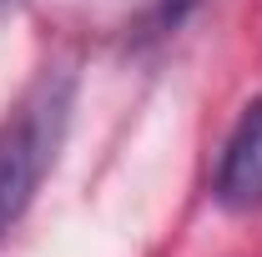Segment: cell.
<instances>
[{
    "instance_id": "6da1fadb",
    "label": "cell",
    "mask_w": 262,
    "mask_h": 257,
    "mask_svg": "<svg viewBox=\"0 0 262 257\" xmlns=\"http://www.w3.org/2000/svg\"><path fill=\"white\" fill-rule=\"evenodd\" d=\"M71 91H76V76L66 66H46L0 121V212L10 222L31 207L35 187L46 182L61 152L66 121H71Z\"/></svg>"
},
{
    "instance_id": "7a4b0ae2",
    "label": "cell",
    "mask_w": 262,
    "mask_h": 257,
    "mask_svg": "<svg viewBox=\"0 0 262 257\" xmlns=\"http://www.w3.org/2000/svg\"><path fill=\"white\" fill-rule=\"evenodd\" d=\"M217 202L227 212H257L262 207V96L237 116L222 161H217Z\"/></svg>"
},
{
    "instance_id": "3957f363",
    "label": "cell",
    "mask_w": 262,
    "mask_h": 257,
    "mask_svg": "<svg viewBox=\"0 0 262 257\" xmlns=\"http://www.w3.org/2000/svg\"><path fill=\"white\" fill-rule=\"evenodd\" d=\"M192 5H196V0H162V5H157V15H162L166 26H177V20H182Z\"/></svg>"
},
{
    "instance_id": "277c9868",
    "label": "cell",
    "mask_w": 262,
    "mask_h": 257,
    "mask_svg": "<svg viewBox=\"0 0 262 257\" xmlns=\"http://www.w3.org/2000/svg\"><path fill=\"white\" fill-rule=\"evenodd\" d=\"M5 232H10V217H5V212H0V237H5Z\"/></svg>"
},
{
    "instance_id": "5b68a950",
    "label": "cell",
    "mask_w": 262,
    "mask_h": 257,
    "mask_svg": "<svg viewBox=\"0 0 262 257\" xmlns=\"http://www.w3.org/2000/svg\"><path fill=\"white\" fill-rule=\"evenodd\" d=\"M10 5H15V0H0V15H5V10H10Z\"/></svg>"
}]
</instances>
